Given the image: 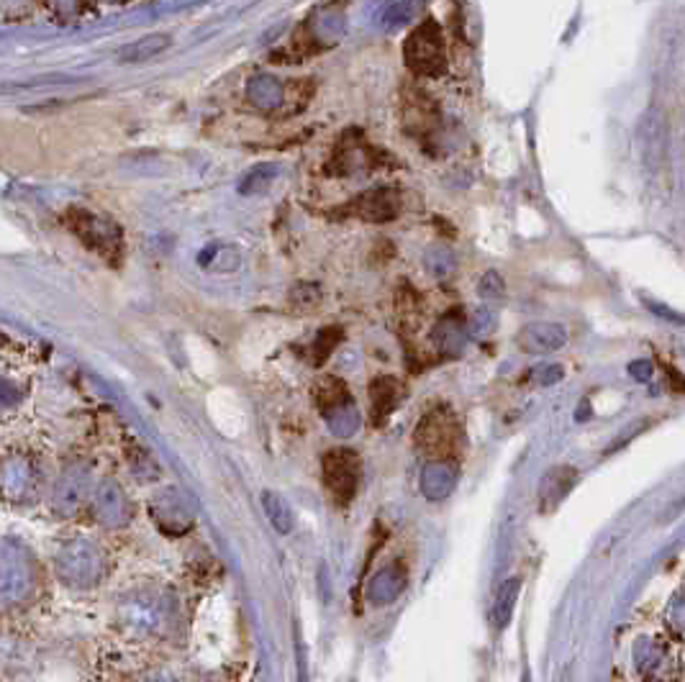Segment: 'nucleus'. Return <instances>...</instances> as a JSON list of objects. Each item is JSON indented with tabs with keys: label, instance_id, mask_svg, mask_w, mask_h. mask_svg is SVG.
<instances>
[{
	"label": "nucleus",
	"instance_id": "nucleus-1",
	"mask_svg": "<svg viewBox=\"0 0 685 682\" xmlns=\"http://www.w3.org/2000/svg\"><path fill=\"white\" fill-rule=\"evenodd\" d=\"M39 583V567L32 551L13 538H0V606H16L32 598Z\"/></svg>",
	"mask_w": 685,
	"mask_h": 682
},
{
	"label": "nucleus",
	"instance_id": "nucleus-2",
	"mask_svg": "<svg viewBox=\"0 0 685 682\" xmlns=\"http://www.w3.org/2000/svg\"><path fill=\"white\" fill-rule=\"evenodd\" d=\"M403 60L419 77H439L447 70V45L441 26L434 18H426L406 36Z\"/></svg>",
	"mask_w": 685,
	"mask_h": 682
},
{
	"label": "nucleus",
	"instance_id": "nucleus-3",
	"mask_svg": "<svg viewBox=\"0 0 685 682\" xmlns=\"http://www.w3.org/2000/svg\"><path fill=\"white\" fill-rule=\"evenodd\" d=\"M57 574L70 587H92L105 574V557L88 538H73L57 551Z\"/></svg>",
	"mask_w": 685,
	"mask_h": 682
},
{
	"label": "nucleus",
	"instance_id": "nucleus-4",
	"mask_svg": "<svg viewBox=\"0 0 685 682\" xmlns=\"http://www.w3.org/2000/svg\"><path fill=\"white\" fill-rule=\"evenodd\" d=\"M170 621H173V603L162 593L137 591L121 600V623L137 634H162Z\"/></svg>",
	"mask_w": 685,
	"mask_h": 682
},
{
	"label": "nucleus",
	"instance_id": "nucleus-5",
	"mask_svg": "<svg viewBox=\"0 0 685 682\" xmlns=\"http://www.w3.org/2000/svg\"><path fill=\"white\" fill-rule=\"evenodd\" d=\"M462 431L457 416L449 408H434L416 426V447L434 462H449L460 447Z\"/></svg>",
	"mask_w": 685,
	"mask_h": 682
},
{
	"label": "nucleus",
	"instance_id": "nucleus-6",
	"mask_svg": "<svg viewBox=\"0 0 685 682\" xmlns=\"http://www.w3.org/2000/svg\"><path fill=\"white\" fill-rule=\"evenodd\" d=\"M64 226H67L85 247L98 251L105 260H113V257L121 255V232L119 226L111 224V221L98 219L96 213L75 208V211H67V215H64Z\"/></svg>",
	"mask_w": 685,
	"mask_h": 682
},
{
	"label": "nucleus",
	"instance_id": "nucleus-7",
	"mask_svg": "<svg viewBox=\"0 0 685 682\" xmlns=\"http://www.w3.org/2000/svg\"><path fill=\"white\" fill-rule=\"evenodd\" d=\"M362 478V462L360 455L352 449H332L324 457V485L334 503L339 506H349L354 500L357 487H360Z\"/></svg>",
	"mask_w": 685,
	"mask_h": 682
},
{
	"label": "nucleus",
	"instance_id": "nucleus-8",
	"mask_svg": "<svg viewBox=\"0 0 685 682\" xmlns=\"http://www.w3.org/2000/svg\"><path fill=\"white\" fill-rule=\"evenodd\" d=\"M41 485L39 467L26 457H9L0 464V495L11 503L37 498Z\"/></svg>",
	"mask_w": 685,
	"mask_h": 682
},
{
	"label": "nucleus",
	"instance_id": "nucleus-9",
	"mask_svg": "<svg viewBox=\"0 0 685 682\" xmlns=\"http://www.w3.org/2000/svg\"><path fill=\"white\" fill-rule=\"evenodd\" d=\"M90 500V475L83 467H70L57 480L52 493V508L60 516H77Z\"/></svg>",
	"mask_w": 685,
	"mask_h": 682
},
{
	"label": "nucleus",
	"instance_id": "nucleus-10",
	"mask_svg": "<svg viewBox=\"0 0 685 682\" xmlns=\"http://www.w3.org/2000/svg\"><path fill=\"white\" fill-rule=\"evenodd\" d=\"M345 211L354 219L370 221V224H385L401 213V196L394 188H375L357 196Z\"/></svg>",
	"mask_w": 685,
	"mask_h": 682
},
{
	"label": "nucleus",
	"instance_id": "nucleus-11",
	"mask_svg": "<svg viewBox=\"0 0 685 682\" xmlns=\"http://www.w3.org/2000/svg\"><path fill=\"white\" fill-rule=\"evenodd\" d=\"M152 519L165 534L177 536L192 526V508L183 493L165 491L152 500Z\"/></svg>",
	"mask_w": 685,
	"mask_h": 682
},
{
	"label": "nucleus",
	"instance_id": "nucleus-12",
	"mask_svg": "<svg viewBox=\"0 0 685 682\" xmlns=\"http://www.w3.org/2000/svg\"><path fill=\"white\" fill-rule=\"evenodd\" d=\"M96 516L103 526L109 529H119L124 523L132 521V503H128V495L124 493V487L113 480H103L96 491Z\"/></svg>",
	"mask_w": 685,
	"mask_h": 682
},
{
	"label": "nucleus",
	"instance_id": "nucleus-13",
	"mask_svg": "<svg viewBox=\"0 0 685 682\" xmlns=\"http://www.w3.org/2000/svg\"><path fill=\"white\" fill-rule=\"evenodd\" d=\"M568 332L558 323H530L519 332V347L530 355H539V351H552L565 344Z\"/></svg>",
	"mask_w": 685,
	"mask_h": 682
},
{
	"label": "nucleus",
	"instance_id": "nucleus-14",
	"mask_svg": "<svg viewBox=\"0 0 685 682\" xmlns=\"http://www.w3.org/2000/svg\"><path fill=\"white\" fill-rule=\"evenodd\" d=\"M575 483H577V472L573 470V467H568V464L552 467L539 485L541 511H549V508L558 506V503L565 498L570 491H573Z\"/></svg>",
	"mask_w": 685,
	"mask_h": 682
},
{
	"label": "nucleus",
	"instance_id": "nucleus-15",
	"mask_svg": "<svg viewBox=\"0 0 685 682\" xmlns=\"http://www.w3.org/2000/svg\"><path fill=\"white\" fill-rule=\"evenodd\" d=\"M401 385L394 377L383 375L370 383V400H373V421L383 423L390 413L396 411V406L401 404Z\"/></svg>",
	"mask_w": 685,
	"mask_h": 682
},
{
	"label": "nucleus",
	"instance_id": "nucleus-16",
	"mask_svg": "<svg viewBox=\"0 0 685 682\" xmlns=\"http://www.w3.org/2000/svg\"><path fill=\"white\" fill-rule=\"evenodd\" d=\"M349 398H352V395H349L347 385L337 377H326L324 383L316 387V404L326 416L349 406Z\"/></svg>",
	"mask_w": 685,
	"mask_h": 682
},
{
	"label": "nucleus",
	"instance_id": "nucleus-17",
	"mask_svg": "<svg viewBox=\"0 0 685 682\" xmlns=\"http://www.w3.org/2000/svg\"><path fill=\"white\" fill-rule=\"evenodd\" d=\"M409 128H413V134L424 136L434 128V121H437V108H434V100H429L424 92H419L416 98L411 100L409 108Z\"/></svg>",
	"mask_w": 685,
	"mask_h": 682
},
{
	"label": "nucleus",
	"instance_id": "nucleus-18",
	"mask_svg": "<svg viewBox=\"0 0 685 682\" xmlns=\"http://www.w3.org/2000/svg\"><path fill=\"white\" fill-rule=\"evenodd\" d=\"M262 506H265V513L273 526L281 531V534H288V531L292 529V516H290V508L285 506V500L281 498V495L275 493H265L262 495Z\"/></svg>",
	"mask_w": 685,
	"mask_h": 682
},
{
	"label": "nucleus",
	"instance_id": "nucleus-19",
	"mask_svg": "<svg viewBox=\"0 0 685 682\" xmlns=\"http://www.w3.org/2000/svg\"><path fill=\"white\" fill-rule=\"evenodd\" d=\"M519 591H521V580L519 578H511L509 583H506L501 587V593H498V603H496V623L498 627H506L511 619L513 608H516V598H519Z\"/></svg>",
	"mask_w": 685,
	"mask_h": 682
},
{
	"label": "nucleus",
	"instance_id": "nucleus-20",
	"mask_svg": "<svg viewBox=\"0 0 685 682\" xmlns=\"http://www.w3.org/2000/svg\"><path fill=\"white\" fill-rule=\"evenodd\" d=\"M339 342H341L339 328H324V332L316 336V344H313V349H311L313 362H316V364L324 362V359L332 355L334 347H337Z\"/></svg>",
	"mask_w": 685,
	"mask_h": 682
},
{
	"label": "nucleus",
	"instance_id": "nucleus-21",
	"mask_svg": "<svg viewBox=\"0 0 685 682\" xmlns=\"http://www.w3.org/2000/svg\"><path fill=\"white\" fill-rule=\"evenodd\" d=\"M16 400H18L16 387H13L11 383H5V380H0V406L16 404Z\"/></svg>",
	"mask_w": 685,
	"mask_h": 682
}]
</instances>
